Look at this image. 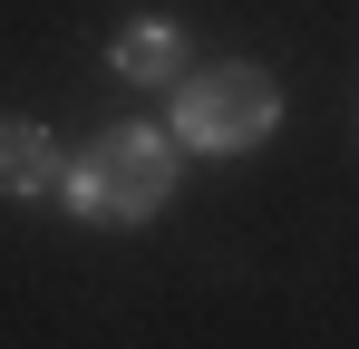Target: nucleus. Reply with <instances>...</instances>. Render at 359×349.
Instances as JSON below:
<instances>
[{"label":"nucleus","instance_id":"obj_3","mask_svg":"<svg viewBox=\"0 0 359 349\" xmlns=\"http://www.w3.org/2000/svg\"><path fill=\"white\" fill-rule=\"evenodd\" d=\"M107 68H117L126 88H175V78H184V29L156 20V10H136L117 39H107Z\"/></svg>","mask_w":359,"mask_h":349},{"label":"nucleus","instance_id":"obj_2","mask_svg":"<svg viewBox=\"0 0 359 349\" xmlns=\"http://www.w3.org/2000/svg\"><path fill=\"white\" fill-rule=\"evenodd\" d=\"M272 126H282L272 68L224 58V68H184L175 78V146H194V156H252Z\"/></svg>","mask_w":359,"mask_h":349},{"label":"nucleus","instance_id":"obj_1","mask_svg":"<svg viewBox=\"0 0 359 349\" xmlns=\"http://www.w3.org/2000/svg\"><path fill=\"white\" fill-rule=\"evenodd\" d=\"M175 194V136L165 126H97L78 156H59V204L78 224H156Z\"/></svg>","mask_w":359,"mask_h":349},{"label":"nucleus","instance_id":"obj_4","mask_svg":"<svg viewBox=\"0 0 359 349\" xmlns=\"http://www.w3.org/2000/svg\"><path fill=\"white\" fill-rule=\"evenodd\" d=\"M49 184H59V146H49V126L0 116V194H10V204H39Z\"/></svg>","mask_w":359,"mask_h":349}]
</instances>
